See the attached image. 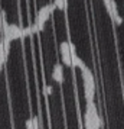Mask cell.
<instances>
[{
    "instance_id": "6da1fadb",
    "label": "cell",
    "mask_w": 124,
    "mask_h": 129,
    "mask_svg": "<svg viewBox=\"0 0 124 129\" xmlns=\"http://www.w3.org/2000/svg\"><path fill=\"white\" fill-rule=\"evenodd\" d=\"M55 9H56V7H55V5H53V3L46 5V6H43L42 9H39L38 16H36V20H35V23H33V28H35L36 34H38V32H41V30H43L46 20L49 19V16L52 15V12L55 10Z\"/></svg>"
},
{
    "instance_id": "7a4b0ae2",
    "label": "cell",
    "mask_w": 124,
    "mask_h": 129,
    "mask_svg": "<svg viewBox=\"0 0 124 129\" xmlns=\"http://www.w3.org/2000/svg\"><path fill=\"white\" fill-rule=\"evenodd\" d=\"M3 36L10 39V41H16V39H22V26L16 23H9L6 28H3Z\"/></svg>"
},
{
    "instance_id": "3957f363",
    "label": "cell",
    "mask_w": 124,
    "mask_h": 129,
    "mask_svg": "<svg viewBox=\"0 0 124 129\" xmlns=\"http://www.w3.org/2000/svg\"><path fill=\"white\" fill-rule=\"evenodd\" d=\"M59 51H61V57H62V62L66 67H72V61H71V49H69V42H61L59 45Z\"/></svg>"
},
{
    "instance_id": "277c9868",
    "label": "cell",
    "mask_w": 124,
    "mask_h": 129,
    "mask_svg": "<svg viewBox=\"0 0 124 129\" xmlns=\"http://www.w3.org/2000/svg\"><path fill=\"white\" fill-rule=\"evenodd\" d=\"M52 78L58 84H62L64 83V68L61 64H55L53 67V71H52Z\"/></svg>"
},
{
    "instance_id": "5b68a950",
    "label": "cell",
    "mask_w": 124,
    "mask_h": 129,
    "mask_svg": "<svg viewBox=\"0 0 124 129\" xmlns=\"http://www.w3.org/2000/svg\"><path fill=\"white\" fill-rule=\"evenodd\" d=\"M81 76H82V81L85 84H95L94 74H92V71L89 70L88 67H85V68L81 70Z\"/></svg>"
},
{
    "instance_id": "8992f818",
    "label": "cell",
    "mask_w": 124,
    "mask_h": 129,
    "mask_svg": "<svg viewBox=\"0 0 124 129\" xmlns=\"http://www.w3.org/2000/svg\"><path fill=\"white\" fill-rule=\"evenodd\" d=\"M84 94L87 102L94 100V94H95V84H85L84 83Z\"/></svg>"
},
{
    "instance_id": "52a82bcc",
    "label": "cell",
    "mask_w": 124,
    "mask_h": 129,
    "mask_svg": "<svg viewBox=\"0 0 124 129\" xmlns=\"http://www.w3.org/2000/svg\"><path fill=\"white\" fill-rule=\"evenodd\" d=\"M71 61H72V67H77V68H79V70H82V68H85V67H87V65L84 64L82 59L77 55V52L71 54Z\"/></svg>"
},
{
    "instance_id": "ba28073f",
    "label": "cell",
    "mask_w": 124,
    "mask_h": 129,
    "mask_svg": "<svg viewBox=\"0 0 124 129\" xmlns=\"http://www.w3.org/2000/svg\"><path fill=\"white\" fill-rule=\"evenodd\" d=\"M53 5L59 10H65L66 6H68V0H53Z\"/></svg>"
},
{
    "instance_id": "9c48e42d",
    "label": "cell",
    "mask_w": 124,
    "mask_h": 129,
    "mask_svg": "<svg viewBox=\"0 0 124 129\" xmlns=\"http://www.w3.org/2000/svg\"><path fill=\"white\" fill-rule=\"evenodd\" d=\"M32 125H33V129H39V117L38 116H32Z\"/></svg>"
},
{
    "instance_id": "30bf717a",
    "label": "cell",
    "mask_w": 124,
    "mask_h": 129,
    "mask_svg": "<svg viewBox=\"0 0 124 129\" xmlns=\"http://www.w3.org/2000/svg\"><path fill=\"white\" fill-rule=\"evenodd\" d=\"M84 126H85V129H97L94 122H84Z\"/></svg>"
},
{
    "instance_id": "8fae6325",
    "label": "cell",
    "mask_w": 124,
    "mask_h": 129,
    "mask_svg": "<svg viewBox=\"0 0 124 129\" xmlns=\"http://www.w3.org/2000/svg\"><path fill=\"white\" fill-rule=\"evenodd\" d=\"M51 93H52V87H51V86H45V87H43V94H45V96H49Z\"/></svg>"
},
{
    "instance_id": "7c38bea8",
    "label": "cell",
    "mask_w": 124,
    "mask_h": 129,
    "mask_svg": "<svg viewBox=\"0 0 124 129\" xmlns=\"http://www.w3.org/2000/svg\"><path fill=\"white\" fill-rule=\"evenodd\" d=\"M26 129H33V125H32V119H28V120H26Z\"/></svg>"
},
{
    "instance_id": "4fadbf2b",
    "label": "cell",
    "mask_w": 124,
    "mask_h": 129,
    "mask_svg": "<svg viewBox=\"0 0 124 129\" xmlns=\"http://www.w3.org/2000/svg\"><path fill=\"white\" fill-rule=\"evenodd\" d=\"M123 96H124V91H123Z\"/></svg>"
}]
</instances>
